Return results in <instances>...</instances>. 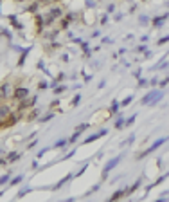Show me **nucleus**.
Wrapping results in <instances>:
<instances>
[{"label":"nucleus","mask_w":169,"mask_h":202,"mask_svg":"<svg viewBox=\"0 0 169 202\" xmlns=\"http://www.w3.org/2000/svg\"><path fill=\"white\" fill-rule=\"evenodd\" d=\"M11 112H13V107L9 105L7 101H6V103H0V123L4 121V119L11 114Z\"/></svg>","instance_id":"obj_7"},{"label":"nucleus","mask_w":169,"mask_h":202,"mask_svg":"<svg viewBox=\"0 0 169 202\" xmlns=\"http://www.w3.org/2000/svg\"><path fill=\"white\" fill-rule=\"evenodd\" d=\"M52 2H61V0H52Z\"/></svg>","instance_id":"obj_39"},{"label":"nucleus","mask_w":169,"mask_h":202,"mask_svg":"<svg viewBox=\"0 0 169 202\" xmlns=\"http://www.w3.org/2000/svg\"><path fill=\"white\" fill-rule=\"evenodd\" d=\"M115 115H117V119H115V125H113V126H115V130H121L124 126V117L121 114H115Z\"/></svg>","instance_id":"obj_15"},{"label":"nucleus","mask_w":169,"mask_h":202,"mask_svg":"<svg viewBox=\"0 0 169 202\" xmlns=\"http://www.w3.org/2000/svg\"><path fill=\"white\" fill-rule=\"evenodd\" d=\"M36 144H38V141H31V143L27 144V150H31V148H34Z\"/></svg>","instance_id":"obj_35"},{"label":"nucleus","mask_w":169,"mask_h":202,"mask_svg":"<svg viewBox=\"0 0 169 202\" xmlns=\"http://www.w3.org/2000/svg\"><path fill=\"white\" fill-rule=\"evenodd\" d=\"M166 141H167V137H160V139H157V141H155V143L151 144L149 148H146L144 152H140V153H137V155H135V161H142V159H144V157H147L149 153H153L155 150H158V148H160V146H162L164 143H166Z\"/></svg>","instance_id":"obj_1"},{"label":"nucleus","mask_w":169,"mask_h":202,"mask_svg":"<svg viewBox=\"0 0 169 202\" xmlns=\"http://www.w3.org/2000/svg\"><path fill=\"white\" fill-rule=\"evenodd\" d=\"M106 134H108V130H101V132H97V134H92L90 137H87V139L83 141V144H88V143H92V141H97V139L104 137Z\"/></svg>","instance_id":"obj_11"},{"label":"nucleus","mask_w":169,"mask_h":202,"mask_svg":"<svg viewBox=\"0 0 169 202\" xmlns=\"http://www.w3.org/2000/svg\"><path fill=\"white\" fill-rule=\"evenodd\" d=\"M135 119H137V114L130 115V117H128V119H124V126H132L133 123H135Z\"/></svg>","instance_id":"obj_19"},{"label":"nucleus","mask_w":169,"mask_h":202,"mask_svg":"<svg viewBox=\"0 0 169 202\" xmlns=\"http://www.w3.org/2000/svg\"><path fill=\"white\" fill-rule=\"evenodd\" d=\"M142 2H146V0H142Z\"/></svg>","instance_id":"obj_40"},{"label":"nucleus","mask_w":169,"mask_h":202,"mask_svg":"<svg viewBox=\"0 0 169 202\" xmlns=\"http://www.w3.org/2000/svg\"><path fill=\"white\" fill-rule=\"evenodd\" d=\"M34 24H36V33L42 35L43 33V27H45V16L43 14H34Z\"/></svg>","instance_id":"obj_8"},{"label":"nucleus","mask_w":169,"mask_h":202,"mask_svg":"<svg viewBox=\"0 0 169 202\" xmlns=\"http://www.w3.org/2000/svg\"><path fill=\"white\" fill-rule=\"evenodd\" d=\"M45 88H49V83L47 81H38V90H45Z\"/></svg>","instance_id":"obj_27"},{"label":"nucleus","mask_w":169,"mask_h":202,"mask_svg":"<svg viewBox=\"0 0 169 202\" xmlns=\"http://www.w3.org/2000/svg\"><path fill=\"white\" fill-rule=\"evenodd\" d=\"M167 16H169V14H162V16H157V18H153V25H157V27H158V25H162L164 22L167 20Z\"/></svg>","instance_id":"obj_16"},{"label":"nucleus","mask_w":169,"mask_h":202,"mask_svg":"<svg viewBox=\"0 0 169 202\" xmlns=\"http://www.w3.org/2000/svg\"><path fill=\"white\" fill-rule=\"evenodd\" d=\"M157 96H158V92H157V90H151V92H147L146 96H144V98L140 99V105H151V103L155 101V98H157Z\"/></svg>","instance_id":"obj_10"},{"label":"nucleus","mask_w":169,"mask_h":202,"mask_svg":"<svg viewBox=\"0 0 169 202\" xmlns=\"http://www.w3.org/2000/svg\"><path fill=\"white\" fill-rule=\"evenodd\" d=\"M29 191H31L29 188H25V189H22V191L18 193V199H20V197H23V195H25V193H29Z\"/></svg>","instance_id":"obj_34"},{"label":"nucleus","mask_w":169,"mask_h":202,"mask_svg":"<svg viewBox=\"0 0 169 202\" xmlns=\"http://www.w3.org/2000/svg\"><path fill=\"white\" fill-rule=\"evenodd\" d=\"M121 159H122V155H117L115 159H112V161H108V164L103 168V175H101V180H106L108 179V175H110V172L115 168V166L121 162Z\"/></svg>","instance_id":"obj_5"},{"label":"nucleus","mask_w":169,"mask_h":202,"mask_svg":"<svg viewBox=\"0 0 169 202\" xmlns=\"http://www.w3.org/2000/svg\"><path fill=\"white\" fill-rule=\"evenodd\" d=\"M79 101H81V96H79V94H76V96H74V99H72V105H70V107L76 108L77 105H79Z\"/></svg>","instance_id":"obj_25"},{"label":"nucleus","mask_w":169,"mask_h":202,"mask_svg":"<svg viewBox=\"0 0 169 202\" xmlns=\"http://www.w3.org/2000/svg\"><path fill=\"white\" fill-rule=\"evenodd\" d=\"M54 115H56V114H54V112H52V110H51L49 114H45L43 117H40V121H42V123H47V121H51V119H52V117H54Z\"/></svg>","instance_id":"obj_20"},{"label":"nucleus","mask_w":169,"mask_h":202,"mask_svg":"<svg viewBox=\"0 0 169 202\" xmlns=\"http://www.w3.org/2000/svg\"><path fill=\"white\" fill-rule=\"evenodd\" d=\"M169 42V36H164V38H160L158 42H157V45H164V43H167Z\"/></svg>","instance_id":"obj_30"},{"label":"nucleus","mask_w":169,"mask_h":202,"mask_svg":"<svg viewBox=\"0 0 169 202\" xmlns=\"http://www.w3.org/2000/svg\"><path fill=\"white\" fill-rule=\"evenodd\" d=\"M147 22H149V20H147L146 16H140V24H147Z\"/></svg>","instance_id":"obj_37"},{"label":"nucleus","mask_w":169,"mask_h":202,"mask_svg":"<svg viewBox=\"0 0 169 202\" xmlns=\"http://www.w3.org/2000/svg\"><path fill=\"white\" fill-rule=\"evenodd\" d=\"M9 179H11V173H6V175H2V177H0V186H2V184H6Z\"/></svg>","instance_id":"obj_26"},{"label":"nucleus","mask_w":169,"mask_h":202,"mask_svg":"<svg viewBox=\"0 0 169 202\" xmlns=\"http://www.w3.org/2000/svg\"><path fill=\"white\" fill-rule=\"evenodd\" d=\"M34 2H38L40 6H49V4H51L52 0H34Z\"/></svg>","instance_id":"obj_31"},{"label":"nucleus","mask_w":169,"mask_h":202,"mask_svg":"<svg viewBox=\"0 0 169 202\" xmlns=\"http://www.w3.org/2000/svg\"><path fill=\"white\" fill-rule=\"evenodd\" d=\"M65 90H67L65 85H54V94H61V92H65Z\"/></svg>","instance_id":"obj_23"},{"label":"nucleus","mask_w":169,"mask_h":202,"mask_svg":"<svg viewBox=\"0 0 169 202\" xmlns=\"http://www.w3.org/2000/svg\"><path fill=\"white\" fill-rule=\"evenodd\" d=\"M27 54H29V49H23L22 50V54H20V60H18V67H22L23 63H25V58H27Z\"/></svg>","instance_id":"obj_17"},{"label":"nucleus","mask_w":169,"mask_h":202,"mask_svg":"<svg viewBox=\"0 0 169 202\" xmlns=\"http://www.w3.org/2000/svg\"><path fill=\"white\" fill-rule=\"evenodd\" d=\"M140 184H142V177H139V179L135 180V182H133L130 188H126V189H124V197H130V195H133V193H135V191H137V189L140 188Z\"/></svg>","instance_id":"obj_9"},{"label":"nucleus","mask_w":169,"mask_h":202,"mask_svg":"<svg viewBox=\"0 0 169 202\" xmlns=\"http://www.w3.org/2000/svg\"><path fill=\"white\" fill-rule=\"evenodd\" d=\"M11 81L6 79L4 83H0V103H6L7 99H11Z\"/></svg>","instance_id":"obj_4"},{"label":"nucleus","mask_w":169,"mask_h":202,"mask_svg":"<svg viewBox=\"0 0 169 202\" xmlns=\"http://www.w3.org/2000/svg\"><path fill=\"white\" fill-rule=\"evenodd\" d=\"M15 2H25V0H15Z\"/></svg>","instance_id":"obj_38"},{"label":"nucleus","mask_w":169,"mask_h":202,"mask_svg":"<svg viewBox=\"0 0 169 202\" xmlns=\"http://www.w3.org/2000/svg\"><path fill=\"white\" fill-rule=\"evenodd\" d=\"M27 96H31L29 87H22V85L13 87V92H11V99L13 101H22V99H25Z\"/></svg>","instance_id":"obj_3"},{"label":"nucleus","mask_w":169,"mask_h":202,"mask_svg":"<svg viewBox=\"0 0 169 202\" xmlns=\"http://www.w3.org/2000/svg\"><path fill=\"white\" fill-rule=\"evenodd\" d=\"M67 143H68V139H59L58 143H54L52 148H63V146H67Z\"/></svg>","instance_id":"obj_21"},{"label":"nucleus","mask_w":169,"mask_h":202,"mask_svg":"<svg viewBox=\"0 0 169 202\" xmlns=\"http://www.w3.org/2000/svg\"><path fill=\"white\" fill-rule=\"evenodd\" d=\"M70 25V20H67V18H61L59 20V29H67Z\"/></svg>","instance_id":"obj_22"},{"label":"nucleus","mask_w":169,"mask_h":202,"mask_svg":"<svg viewBox=\"0 0 169 202\" xmlns=\"http://www.w3.org/2000/svg\"><path fill=\"white\" fill-rule=\"evenodd\" d=\"M132 101H133V96H126L124 99L121 101V105H122V107H128V105H130Z\"/></svg>","instance_id":"obj_24"},{"label":"nucleus","mask_w":169,"mask_h":202,"mask_svg":"<svg viewBox=\"0 0 169 202\" xmlns=\"http://www.w3.org/2000/svg\"><path fill=\"white\" fill-rule=\"evenodd\" d=\"M38 115H40V110H38L36 107H32L31 110H27V112H25V115H23V121H25V123H32V121H36V119H40Z\"/></svg>","instance_id":"obj_6"},{"label":"nucleus","mask_w":169,"mask_h":202,"mask_svg":"<svg viewBox=\"0 0 169 202\" xmlns=\"http://www.w3.org/2000/svg\"><path fill=\"white\" fill-rule=\"evenodd\" d=\"M36 101H38L36 96H27L25 99L16 101V110H18V112H27V110H31L32 107H36Z\"/></svg>","instance_id":"obj_2"},{"label":"nucleus","mask_w":169,"mask_h":202,"mask_svg":"<svg viewBox=\"0 0 169 202\" xmlns=\"http://www.w3.org/2000/svg\"><path fill=\"white\" fill-rule=\"evenodd\" d=\"M133 141H135V134H132V136L128 137V141H124V143H122V144H132Z\"/></svg>","instance_id":"obj_33"},{"label":"nucleus","mask_w":169,"mask_h":202,"mask_svg":"<svg viewBox=\"0 0 169 202\" xmlns=\"http://www.w3.org/2000/svg\"><path fill=\"white\" fill-rule=\"evenodd\" d=\"M58 105H59V101H58V99L54 101V103H51V110H54V108L58 107Z\"/></svg>","instance_id":"obj_36"},{"label":"nucleus","mask_w":169,"mask_h":202,"mask_svg":"<svg viewBox=\"0 0 169 202\" xmlns=\"http://www.w3.org/2000/svg\"><path fill=\"white\" fill-rule=\"evenodd\" d=\"M117 110H119V103H117V99H113V101H112V105H110V112L115 115V114H117Z\"/></svg>","instance_id":"obj_18"},{"label":"nucleus","mask_w":169,"mask_h":202,"mask_svg":"<svg viewBox=\"0 0 169 202\" xmlns=\"http://www.w3.org/2000/svg\"><path fill=\"white\" fill-rule=\"evenodd\" d=\"M119 199H124V189H117L110 195V200H119Z\"/></svg>","instance_id":"obj_13"},{"label":"nucleus","mask_w":169,"mask_h":202,"mask_svg":"<svg viewBox=\"0 0 169 202\" xmlns=\"http://www.w3.org/2000/svg\"><path fill=\"white\" fill-rule=\"evenodd\" d=\"M20 152H9L7 155H6V161H7V164H11V162H16L18 159H20Z\"/></svg>","instance_id":"obj_12"},{"label":"nucleus","mask_w":169,"mask_h":202,"mask_svg":"<svg viewBox=\"0 0 169 202\" xmlns=\"http://www.w3.org/2000/svg\"><path fill=\"white\" fill-rule=\"evenodd\" d=\"M22 179H23L22 175H18V177H15V179L11 180V186H16V184H20V182H22Z\"/></svg>","instance_id":"obj_28"},{"label":"nucleus","mask_w":169,"mask_h":202,"mask_svg":"<svg viewBox=\"0 0 169 202\" xmlns=\"http://www.w3.org/2000/svg\"><path fill=\"white\" fill-rule=\"evenodd\" d=\"M149 85V81L147 79H139V88H144V87Z\"/></svg>","instance_id":"obj_29"},{"label":"nucleus","mask_w":169,"mask_h":202,"mask_svg":"<svg viewBox=\"0 0 169 202\" xmlns=\"http://www.w3.org/2000/svg\"><path fill=\"white\" fill-rule=\"evenodd\" d=\"M167 83H169V76H166V78H164V79L160 81V88H164V87L167 85Z\"/></svg>","instance_id":"obj_32"},{"label":"nucleus","mask_w":169,"mask_h":202,"mask_svg":"<svg viewBox=\"0 0 169 202\" xmlns=\"http://www.w3.org/2000/svg\"><path fill=\"white\" fill-rule=\"evenodd\" d=\"M72 179V175H70V173H68V175H65V177H63V179L59 180L58 184H56V186L52 188V189H61V186H63V184H67V182H68V180Z\"/></svg>","instance_id":"obj_14"}]
</instances>
